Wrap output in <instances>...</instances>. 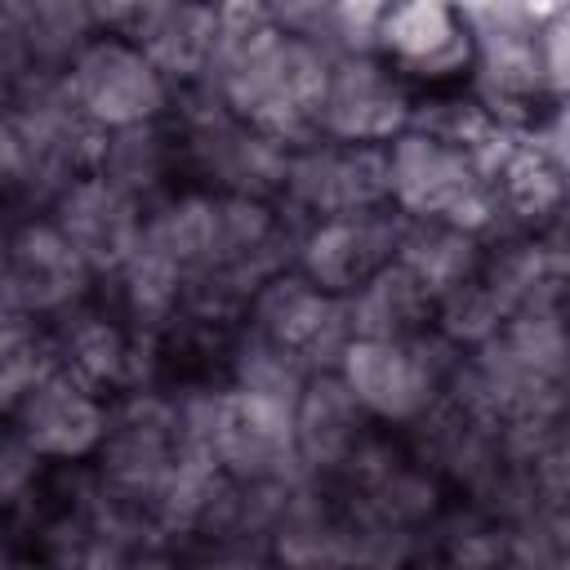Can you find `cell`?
<instances>
[{"label": "cell", "mask_w": 570, "mask_h": 570, "mask_svg": "<svg viewBox=\"0 0 570 570\" xmlns=\"http://www.w3.org/2000/svg\"><path fill=\"white\" fill-rule=\"evenodd\" d=\"M539 40H543L548 94H552V102H570V4L543 13Z\"/></svg>", "instance_id": "cell-23"}, {"label": "cell", "mask_w": 570, "mask_h": 570, "mask_svg": "<svg viewBox=\"0 0 570 570\" xmlns=\"http://www.w3.org/2000/svg\"><path fill=\"white\" fill-rule=\"evenodd\" d=\"M13 570H40V566H13Z\"/></svg>", "instance_id": "cell-25"}, {"label": "cell", "mask_w": 570, "mask_h": 570, "mask_svg": "<svg viewBox=\"0 0 570 570\" xmlns=\"http://www.w3.org/2000/svg\"><path fill=\"white\" fill-rule=\"evenodd\" d=\"M370 414L356 405L338 370H321L307 379L294 405V445L298 463L321 468V472H343L352 454L370 441Z\"/></svg>", "instance_id": "cell-17"}, {"label": "cell", "mask_w": 570, "mask_h": 570, "mask_svg": "<svg viewBox=\"0 0 570 570\" xmlns=\"http://www.w3.org/2000/svg\"><path fill=\"white\" fill-rule=\"evenodd\" d=\"M107 31L129 36L165 76L169 85H200L223 36V9L209 4H125L98 9Z\"/></svg>", "instance_id": "cell-14"}, {"label": "cell", "mask_w": 570, "mask_h": 570, "mask_svg": "<svg viewBox=\"0 0 570 570\" xmlns=\"http://www.w3.org/2000/svg\"><path fill=\"white\" fill-rule=\"evenodd\" d=\"M62 85L94 134H116L134 125L169 120L174 85L169 76L120 31H98L62 71Z\"/></svg>", "instance_id": "cell-6"}, {"label": "cell", "mask_w": 570, "mask_h": 570, "mask_svg": "<svg viewBox=\"0 0 570 570\" xmlns=\"http://www.w3.org/2000/svg\"><path fill=\"white\" fill-rule=\"evenodd\" d=\"M53 227L80 249V258L98 272L111 276L120 272L147 236V214L138 200H129L125 191H116L111 183H102L98 174H85L80 183H71L53 205H49Z\"/></svg>", "instance_id": "cell-15"}, {"label": "cell", "mask_w": 570, "mask_h": 570, "mask_svg": "<svg viewBox=\"0 0 570 570\" xmlns=\"http://www.w3.org/2000/svg\"><path fill=\"white\" fill-rule=\"evenodd\" d=\"M245 316H249V330L258 338H267L272 347L289 352L312 374L338 370V361H343V352L352 343L347 298H334V294L316 289L294 267H285L281 276H272L254 294V303H249Z\"/></svg>", "instance_id": "cell-10"}, {"label": "cell", "mask_w": 570, "mask_h": 570, "mask_svg": "<svg viewBox=\"0 0 570 570\" xmlns=\"http://www.w3.org/2000/svg\"><path fill=\"white\" fill-rule=\"evenodd\" d=\"M9 419H13V436L40 454V459H53V463H67V459H85L94 450H102L107 441V428H111V414L102 405V392L89 387L85 379H76L71 370H49L36 387H27L13 405H9Z\"/></svg>", "instance_id": "cell-12"}, {"label": "cell", "mask_w": 570, "mask_h": 570, "mask_svg": "<svg viewBox=\"0 0 570 570\" xmlns=\"http://www.w3.org/2000/svg\"><path fill=\"white\" fill-rule=\"evenodd\" d=\"M396 263L432 294L436 312L463 294L481 263H485V240L481 232H468V227H454V223H414L405 218V236H401V254Z\"/></svg>", "instance_id": "cell-18"}, {"label": "cell", "mask_w": 570, "mask_h": 570, "mask_svg": "<svg viewBox=\"0 0 570 570\" xmlns=\"http://www.w3.org/2000/svg\"><path fill=\"white\" fill-rule=\"evenodd\" d=\"M94 276L98 272L53 227V218H27L4 245V316L62 321L67 312L85 307Z\"/></svg>", "instance_id": "cell-9"}, {"label": "cell", "mask_w": 570, "mask_h": 570, "mask_svg": "<svg viewBox=\"0 0 570 570\" xmlns=\"http://www.w3.org/2000/svg\"><path fill=\"white\" fill-rule=\"evenodd\" d=\"M102 31L98 9L36 0V4H4V62L13 85L62 76L71 58Z\"/></svg>", "instance_id": "cell-16"}, {"label": "cell", "mask_w": 570, "mask_h": 570, "mask_svg": "<svg viewBox=\"0 0 570 570\" xmlns=\"http://www.w3.org/2000/svg\"><path fill=\"white\" fill-rule=\"evenodd\" d=\"M134 330L116 316V312H94L89 303L67 312L58 321V365L71 370L76 379H85L89 387L107 392L120 387L134 370Z\"/></svg>", "instance_id": "cell-20"}, {"label": "cell", "mask_w": 570, "mask_h": 570, "mask_svg": "<svg viewBox=\"0 0 570 570\" xmlns=\"http://www.w3.org/2000/svg\"><path fill=\"white\" fill-rule=\"evenodd\" d=\"M196 107L178 116V156L191 187L240 200H272L285 187L289 142L232 116L209 89L196 85Z\"/></svg>", "instance_id": "cell-3"}, {"label": "cell", "mask_w": 570, "mask_h": 570, "mask_svg": "<svg viewBox=\"0 0 570 570\" xmlns=\"http://www.w3.org/2000/svg\"><path fill=\"white\" fill-rule=\"evenodd\" d=\"M338 379L374 423H423L459 379L445 334L419 338H352Z\"/></svg>", "instance_id": "cell-4"}, {"label": "cell", "mask_w": 570, "mask_h": 570, "mask_svg": "<svg viewBox=\"0 0 570 570\" xmlns=\"http://www.w3.org/2000/svg\"><path fill=\"white\" fill-rule=\"evenodd\" d=\"M281 200L307 227L392 205L387 200V147L307 138L289 151Z\"/></svg>", "instance_id": "cell-8"}, {"label": "cell", "mask_w": 570, "mask_h": 570, "mask_svg": "<svg viewBox=\"0 0 570 570\" xmlns=\"http://www.w3.org/2000/svg\"><path fill=\"white\" fill-rule=\"evenodd\" d=\"M178 169H183L178 125H169V120L102 134L98 151H94V174L102 183H111L116 191H125L129 200H138V205L151 200L156 191H165V183Z\"/></svg>", "instance_id": "cell-19"}, {"label": "cell", "mask_w": 570, "mask_h": 570, "mask_svg": "<svg viewBox=\"0 0 570 570\" xmlns=\"http://www.w3.org/2000/svg\"><path fill=\"white\" fill-rule=\"evenodd\" d=\"M414 94L410 80L379 58L374 49L330 58L321 111H316V138L356 142V147H387L414 125Z\"/></svg>", "instance_id": "cell-7"}, {"label": "cell", "mask_w": 570, "mask_h": 570, "mask_svg": "<svg viewBox=\"0 0 570 570\" xmlns=\"http://www.w3.org/2000/svg\"><path fill=\"white\" fill-rule=\"evenodd\" d=\"M387 200L414 223H454L468 232H485L499 218L490 160L423 129L387 142Z\"/></svg>", "instance_id": "cell-2"}, {"label": "cell", "mask_w": 570, "mask_h": 570, "mask_svg": "<svg viewBox=\"0 0 570 570\" xmlns=\"http://www.w3.org/2000/svg\"><path fill=\"white\" fill-rule=\"evenodd\" d=\"M325 76L330 58L289 36L267 9H223V36L200 89H209L232 116L298 147L316 138Z\"/></svg>", "instance_id": "cell-1"}, {"label": "cell", "mask_w": 570, "mask_h": 570, "mask_svg": "<svg viewBox=\"0 0 570 570\" xmlns=\"http://www.w3.org/2000/svg\"><path fill=\"white\" fill-rule=\"evenodd\" d=\"M374 53L387 58L405 80L445 85L454 76H472V27L454 4L419 0L387 4L374 22Z\"/></svg>", "instance_id": "cell-13"}, {"label": "cell", "mask_w": 570, "mask_h": 570, "mask_svg": "<svg viewBox=\"0 0 570 570\" xmlns=\"http://www.w3.org/2000/svg\"><path fill=\"white\" fill-rule=\"evenodd\" d=\"M512 557L530 570H570V503H539L512 534Z\"/></svg>", "instance_id": "cell-22"}, {"label": "cell", "mask_w": 570, "mask_h": 570, "mask_svg": "<svg viewBox=\"0 0 570 570\" xmlns=\"http://www.w3.org/2000/svg\"><path fill=\"white\" fill-rule=\"evenodd\" d=\"M401 236H405V214H396L392 205L312 223L294 240V272L334 298H352L365 281H374L383 267L396 263Z\"/></svg>", "instance_id": "cell-11"}, {"label": "cell", "mask_w": 570, "mask_h": 570, "mask_svg": "<svg viewBox=\"0 0 570 570\" xmlns=\"http://www.w3.org/2000/svg\"><path fill=\"white\" fill-rule=\"evenodd\" d=\"M472 94L499 120H534L539 107H557L543 71V13L521 4H472Z\"/></svg>", "instance_id": "cell-5"}, {"label": "cell", "mask_w": 570, "mask_h": 570, "mask_svg": "<svg viewBox=\"0 0 570 570\" xmlns=\"http://www.w3.org/2000/svg\"><path fill=\"white\" fill-rule=\"evenodd\" d=\"M534 142L543 147V156L557 165V174H561L566 187H570V102H557V107L543 116Z\"/></svg>", "instance_id": "cell-24"}, {"label": "cell", "mask_w": 570, "mask_h": 570, "mask_svg": "<svg viewBox=\"0 0 570 570\" xmlns=\"http://www.w3.org/2000/svg\"><path fill=\"white\" fill-rule=\"evenodd\" d=\"M347 321L352 338H419L432 330L436 303L401 263H392L347 298Z\"/></svg>", "instance_id": "cell-21"}]
</instances>
